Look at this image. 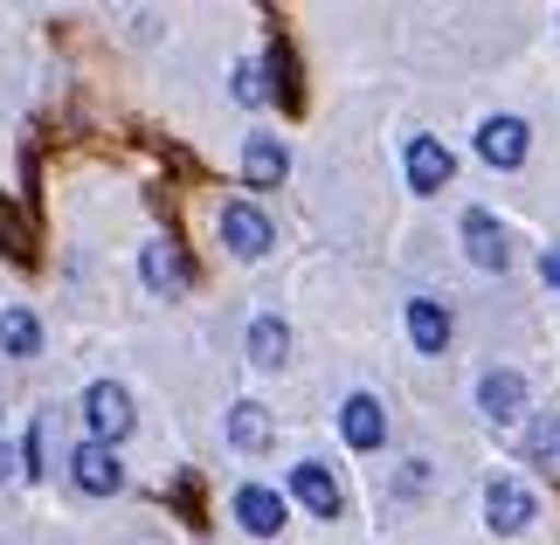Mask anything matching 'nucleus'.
<instances>
[{"label": "nucleus", "instance_id": "nucleus-10", "mask_svg": "<svg viewBox=\"0 0 560 545\" xmlns=\"http://www.w3.org/2000/svg\"><path fill=\"white\" fill-rule=\"evenodd\" d=\"M235 525H243L249 538H277L284 532V497H277L270 484H243L235 490Z\"/></svg>", "mask_w": 560, "mask_h": 545}, {"label": "nucleus", "instance_id": "nucleus-5", "mask_svg": "<svg viewBox=\"0 0 560 545\" xmlns=\"http://www.w3.org/2000/svg\"><path fill=\"white\" fill-rule=\"evenodd\" d=\"M70 484L83 497H118L125 490V463H118V449H104V442H77L70 455Z\"/></svg>", "mask_w": 560, "mask_h": 545}, {"label": "nucleus", "instance_id": "nucleus-4", "mask_svg": "<svg viewBox=\"0 0 560 545\" xmlns=\"http://www.w3.org/2000/svg\"><path fill=\"white\" fill-rule=\"evenodd\" d=\"M401 173H408V187H416V193H443V187H450V173H457V159H450V145H443V139L416 132V139L401 145Z\"/></svg>", "mask_w": 560, "mask_h": 545}, {"label": "nucleus", "instance_id": "nucleus-13", "mask_svg": "<svg viewBox=\"0 0 560 545\" xmlns=\"http://www.w3.org/2000/svg\"><path fill=\"white\" fill-rule=\"evenodd\" d=\"M284 173H291V152H284V139H270V132H249V145H243V180H249V187H284Z\"/></svg>", "mask_w": 560, "mask_h": 545}, {"label": "nucleus", "instance_id": "nucleus-17", "mask_svg": "<svg viewBox=\"0 0 560 545\" xmlns=\"http://www.w3.org/2000/svg\"><path fill=\"white\" fill-rule=\"evenodd\" d=\"M229 442L243 449V455H256V449H270V414L256 407V401H235V407H229Z\"/></svg>", "mask_w": 560, "mask_h": 545}, {"label": "nucleus", "instance_id": "nucleus-11", "mask_svg": "<svg viewBox=\"0 0 560 545\" xmlns=\"http://www.w3.org/2000/svg\"><path fill=\"white\" fill-rule=\"evenodd\" d=\"M478 407H485V422H520V414H526V374H505V366H499V374H485L478 380Z\"/></svg>", "mask_w": 560, "mask_h": 545}, {"label": "nucleus", "instance_id": "nucleus-9", "mask_svg": "<svg viewBox=\"0 0 560 545\" xmlns=\"http://www.w3.org/2000/svg\"><path fill=\"white\" fill-rule=\"evenodd\" d=\"M464 256H470V263H478V270H491V276H499V270L512 263V249H505V228H499V214H485V208H470V214H464Z\"/></svg>", "mask_w": 560, "mask_h": 545}, {"label": "nucleus", "instance_id": "nucleus-6", "mask_svg": "<svg viewBox=\"0 0 560 545\" xmlns=\"http://www.w3.org/2000/svg\"><path fill=\"white\" fill-rule=\"evenodd\" d=\"M526 152H533V125L526 118L499 111V118L478 125V159L485 166H526Z\"/></svg>", "mask_w": 560, "mask_h": 545}, {"label": "nucleus", "instance_id": "nucleus-21", "mask_svg": "<svg viewBox=\"0 0 560 545\" xmlns=\"http://www.w3.org/2000/svg\"><path fill=\"white\" fill-rule=\"evenodd\" d=\"M42 449H49V428H28V449H21V463H28V476H42Z\"/></svg>", "mask_w": 560, "mask_h": 545}, {"label": "nucleus", "instance_id": "nucleus-7", "mask_svg": "<svg viewBox=\"0 0 560 545\" xmlns=\"http://www.w3.org/2000/svg\"><path fill=\"white\" fill-rule=\"evenodd\" d=\"M291 497H298L312 518H339V511H347V490H339V476H332L326 463H312V455H305V463H291Z\"/></svg>", "mask_w": 560, "mask_h": 545}, {"label": "nucleus", "instance_id": "nucleus-22", "mask_svg": "<svg viewBox=\"0 0 560 545\" xmlns=\"http://www.w3.org/2000/svg\"><path fill=\"white\" fill-rule=\"evenodd\" d=\"M540 270H547V283H553V291H560V242H553V249L540 256Z\"/></svg>", "mask_w": 560, "mask_h": 545}, {"label": "nucleus", "instance_id": "nucleus-12", "mask_svg": "<svg viewBox=\"0 0 560 545\" xmlns=\"http://www.w3.org/2000/svg\"><path fill=\"white\" fill-rule=\"evenodd\" d=\"M339 435H347L353 449H381V442H387L381 401H374V394H347V401H339Z\"/></svg>", "mask_w": 560, "mask_h": 545}, {"label": "nucleus", "instance_id": "nucleus-3", "mask_svg": "<svg viewBox=\"0 0 560 545\" xmlns=\"http://www.w3.org/2000/svg\"><path fill=\"white\" fill-rule=\"evenodd\" d=\"M222 242H229V256H243V263H256V256H270L277 228H270V214H264V208H249V201H229V208H222Z\"/></svg>", "mask_w": 560, "mask_h": 545}, {"label": "nucleus", "instance_id": "nucleus-15", "mask_svg": "<svg viewBox=\"0 0 560 545\" xmlns=\"http://www.w3.org/2000/svg\"><path fill=\"white\" fill-rule=\"evenodd\" d=\"M291 359V324L284 318H249V366H264V374H277V366Z\"/></svg>", "mask_w": 560, "mask_h": 545}, {"label": "nucleus", "instance_id": "nucleus-20", "mask_svg": "<svg viewBox=\"0 0 560 545\" xmlns=\"http://www.w3.org/2000/svg\"><path fill=\"white\" fill-rule=\"evenodd\" d=\"M229 91H235V104H264V70H249V62H243Z\"/></svg>", "mask_w": 560, "mask_h": 545}, {"label": "nucleus", "instance_id": "nucleus-18", "mask_svg": "<svg viewBox=\"0 0 560 545\" xmlns=\"http://www.w3.org/2000/svg\"><path fill=\"white\" fill-rule=\"evenodd\" d=\"M0 249H8L14 263H28V256H35V249H28V222H21L8 201H0Z\"/></svg>", "mask_w": 560, "mask_h": 545}, {"label": "nucleus", "instance_id": "nucleus-8", "mask_svg": "<svg viewBox=\"0 0 560 545\" xmlns=\"http://www.w3.org/2000/svg\"><path fill=\"white\" fill-rule=\"evenodd\" d=\"M139 276H145V291H153V297H180L187 283H194V270H187L180 242H166V235L139 249Z\"/></svg>", "mask_w": 560, "mask_h": 545}, {"label": "nucleus", "instance_id": "nucleus-14", "mask_svg": "<svg viewBox=\"0 0 560 545\" xmlns=\"http://www.w3.org/2000/svg\"><path fill=\"white\" fill-rule=\"evenodd\" d=\"M408 339H416V353H450V311L436 297H408Z\"/></svg>", "mask_w": 560, "mask_h": 545}, {"label": "nucleus", "instance_id": "nucleus-1", "mask_svg": "<svg viewBox=\"0 0 560 545\" xmlns=\"http://www.w3.org/2000/svg\"><path fill=\"white\" fill-rule=\"evenodd\" d=\"M83 422H91V442H104V449H118L125 435H132V394H125L118 380H91L83 387Z\"/></svg>", "mask_w": 560, "mask_h": 545}, {"label": "nucleus", "instance_id": "nucleus-2", "mask_svg": "<svg viewBox=\"0 0 560 545\" xmlns=\"http://www.w3.org/2000/svg\"><path fill=\"white\" fill-rule=\"evenodd\" d=\"M533 511H540V497H533L520 476H491V484H485V525L499 538H520L533 525Z\"/></svg>", "mask_w": 560, "mask_h": 545}, {"label": "nucleus", "instance_id": "nucleus-16", "mask_svg": "<svg viewBox=\"0 0 560 545\" xmlns=\"http://www.w3.org/2000/svg\"><path fill=\"white\" fill-rule=\"evenodd\" d=\"M0 353H8V359H35V353H42L35 311H21V304H8V311H0Z\"/></svg>", "mask_w": 560, "mask_h": 545}, {"label": "nucleus", "instance_id": "nucleus-23", "mask_svg": "<svg viewBox=\"0 0 560 545\" xmlns=\"http://www.w3.org/2000/svg\"><path fill=\"white\" fill-rule=\"evenodd\" d=\"M0 484H8V455H0Z\"/></svg>", "mask_w": 560, "mask_h": 545}, {"label": "nucleus", "instance_id": "nucleus-19", "mask_svg": "<svg viewBox=\"0 0 560 545\" xmlns=\"http://www.w3.org/2000/svg\"><path fill=\"white\" fill-rule=\"evenodd\" d=\"M526 455H540V463H553V455H560V428L547 422V414L526 428Z\"/></svg>", "mask_w": 560, "mask_h": 545}]
</instances>
